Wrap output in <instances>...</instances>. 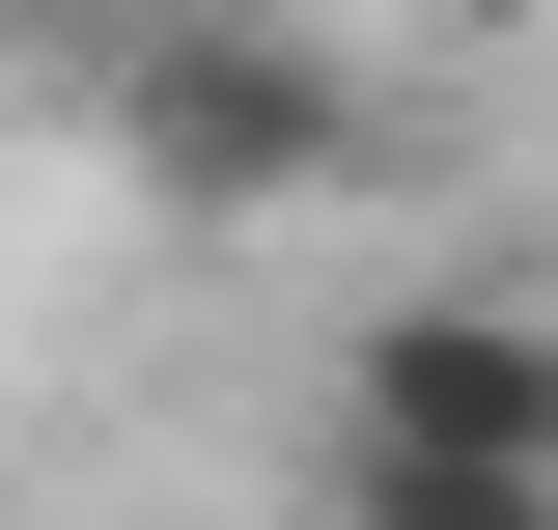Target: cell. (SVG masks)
<instances>
[{
	"label": "cell",
	"mask_w": 558,
	"mask_h": 530,
	"mask_svg": "<svg viewBox=\"0 0 558 530\" xmlns=\"http://www.w3.org/2000/svg\"><path fill=\"white\" fill-rule=\"evenodd\" d=\"M112 168L168 224H307V196L391 168V84L336 28H279V0H140L112 28Z\"/></svg>",
	"instance_id": "obj_1"
},
{
	"label": "cell",
	"mask_w": 558,
	"mask_h": 530,
	"mask_svg": "<svg viewBox=\"0 0 558 530\" xmlns=\"http://www.w3.org/2000/svg\"><path fill=\"white\" fill-rule=\"evenodd\" d=\"M336 447H391V474H558V308L531 279H391L336 335Z\"/></svg>",
	"instance_id": "obj_2"
},
{
	"label": "cell",
	"mask_w": 558,
	"mask_h": 530,
	"mask_svg": "<svg viewBox=\"0 0 558 530\" xmlns=\"http://www.w3.org/2000/svg\"><path fill=\"white\" fill-rule=\"evenodd\" d=\"M336 530H558V474H391V447H336Z\"/></svg>",
	"instance_id": "obj_3"
}]
</instances>
